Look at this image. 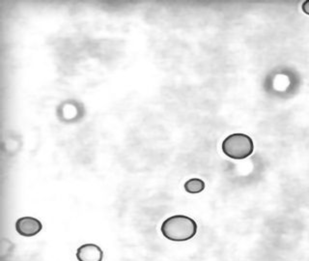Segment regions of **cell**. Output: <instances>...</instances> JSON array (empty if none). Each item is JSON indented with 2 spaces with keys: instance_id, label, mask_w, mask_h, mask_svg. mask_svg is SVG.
I'll list each match as a JSON object with an SVG mask.
<instances>
[{
  "instance_id": "1",
  "label": "cell",
  "mask_w": 309,
  "mask_h": 261,
  "mask_svg": "<svg viewBox=\"0 0 309 261\" xmlns=\"http://www.w3.org/2000/svg\"><path fill=\"white\" fill-rule=\"evenodd\" d=\"M197 225L194 220L183 215H176L166 219L161 226L163 236L171 241H187L196 234Z\"/></svg>"
},
{
  "instance_id": "2",
  "label": "cell",
  "mask_w": 309,
  "mask_h": 261,
  "mask_svg": "<svg viewBox=\"0 0 309 261\" xmlns=\"http://www.w3.org/2000/svg\"><path fill=\"white\" fill-rule=\"evenodd\" d=\"M253 141L245 133H233L222 142L223 153L234 160H244L253 152Z\"/></svg>"
},
{
  "instance_id": "3",
  "label": "cell",
  "mask_w": 309,
  "mask_h": 261,
  "mask_svg": "<svg viewBox=\"0 0 309 261\" xmlns=\"http://www.w3.org/2000/svg\"><path fill=\"white\" fill-rule=\"evenodd\" d=\"M42 223L32 217H23L16 221L15 229L18 234L24 237H32L42 230Z\"/></svg>"
},
{
  "instance_id": "4",
  "label": "cell",
  "mask_w": 309,
  "mask_h": 261,
  "mask_svg": "<svg viewBox=\"0 0 309 261\" xmlns=\"http://www.w3.org/2000/svg\"><path fill=\"white\" fill-rule=\"evenodd\" d=\"M104 253L101 248L94 244L82 245L77 252V258L79 261H102Z\"/></svg>"
},
{
  "instance_id": "5",
  "label": "cell",
  "mask_w": 309,
  "mask_h": 261,
  "mask_svg": "<svg viewBox=\"0 0 309 261\" xmlns=\"http://www.w3.org/2000/svg\"><path fill=\"white\" fill-rule=\"evenodd\" d=\"M205 189V183L201 179L192 178L185 182V190L189 194H199Z\"/></svg>"
},
{
  "instance_id": "6",
  "label": "cell",
  "mask_w": 309,
  "mask_h": 261,
  "mask_svg": "<svg viewBox=\"0 0 309 261\" xmlns=\"http://www.w3.org/2000/svg\"><path fill=\"white\" fill-rule=\"evenodd\" d=\"M302 9H303V11H304L305 14H307V15H309V0H307V1H305V2L303 3Z\"/></svg>"
}]
</instances>
